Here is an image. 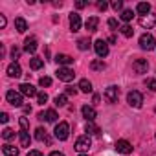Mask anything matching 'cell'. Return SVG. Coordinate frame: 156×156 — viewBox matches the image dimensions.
Returning <instances> with one entry per match:
<instances>
[{"mask_svg": "<svg viewBox=\"0 0 156 156\" xmlns=\"http://www.w3.org/2000/svg\"><path fill=\"white\" fill-rule=\"evenodd\" d=\"M55 75H57V79H61V81H64V83L73 81V77H75L73 70H72V68H68V66H59V68H57V72H55Z\"/></svg>", "mask_w": 156, "mask_h": 156, "instance_id": "cell-1", "label": "cell"}, {"mask_svg": "<svg viewBox=\"0 0 156 156\" xmlns=\"http://www.w3.org/2000/svg\"><path fill=\"white\" fill-rule=\"evenodd\" d=\"M127 103H129L130 107H134V108H141V105H143V96H141V92H138V90L129 92V94H127Z\"/></svg>", "mask_w": 156, "mask_h": 156, "instance_id": "cell-2", "label": "cell"}, {"mask_svg": "<svg viewBox=\"0 0 156 156\" xmlns=\"http://www.w3.org/2000/svg\"><path fill=\"white\" fill-rule=\"evenodd\" d=\"M53 134H55V138H57V140H61V141L68 140V136H70V125H68L66 121H61V123L55 127Z\"/></svg>", "mask_w": 156, "mask_h": 156, "instance_id": "cell-3", "label": "cell"}, {"mask_svg": "<svg viewBox=\"0 0 156 156\" xmlns=\"http://www.w3.org/2000/svg\"><path fill=\"white\" fill-rule=\"evenodd\" d=\"M92 147V140H90V136L87 134V136H81V138H77V141H75V151L79 152V154H83L85 151H88Z\"/></svg>", "mask_w": 156, "mask_h": 156, "instance_id": "cell-4", "label": "cell"}, {"mask_svg": "<svg viewBox=\"0 0 156 156\" xmlns=\"http://www.w3.org/2000/svg\"><path fill=\"white\" fill-rule=\"evenodd\" d=\"M140 48L141 50H152V48H156V41H154V37L151 35V33H143L141 37H140Z\"/></svg>", "mask_w": 156, "mask_h": 156, "instance_id": "cell-5", "label": "cell"}, {"mask_svg": "<svg viewBox=\"0 0 156 156\" xmlns=\"http://www.w3.org/2000/svg\"><path fill=\"white\" fill-rule=\"evenodd\" d=\"M94 50H96L98 57H101V59L108 55V44H107L103 39H98V41L94 42Z\"/></svg>", "mask_w": 156, "mask_h": 156, "instance_id": "cell-6", "label": "cell"}, {"mask_svg": "<svg viewBox=\"0 0 156 156\" xmlns=\"http://www.w3.org/2000/svg\"><path fill=\"white\" fill-rule=\"evenodd\" d=\"M6 99H8V103L13 105V107H22V94H20V92L9 90V92L6 94Z\"/></svg>", "mask_w": 156, "mask_h": 156, "instance_id": "cell-7", "label": "cell"}, {"mask_svg": "<svg viewBox=\"0 0 156 156\" xmlns=\"http://www.w3.org/2000/svg\"><path fill=\"white\" fill-rule=\"evenodd\" d=\"M105 99L108 101V103H118V99H119V88L118 87H108L107 90H105Z\"/></svg>", "mask_w": 156, "mask_h": 156, "instance_id": "cell-8", "label": "cell"}, {"mask_svg": "<svg viewBox=\"0 0 156 156\" xmlns=\"http://www.w3.org/2000/svg\"><path fill=\"white\" fill-rule=\"evenodd\" d=\"M132 70H134V73H147V70H149L147 59H136L132 62Z\"/></svg>", "mask_w": 156, "mask_h": 156, "instance_id": "cell-9", "label": "cell"}, {"mask_svg": "<svg viewBox=\"0 0 156 156\" xmlns=\"http://www.w3.org/2000/svg\"><path fill=\"white\" fill-rule=\"evenodd\" d=\"M154 24H156V15L149 13V15H145V17H140V26H141V28L151 30Z\"/></svg>", "mask_w": 156, "mask_h": 156, "instance_id": "cell-10", "label": "cell"}, {"mask_svg": "<svg viewBox=\"0 0 156 156\" xmlns=\"http://www.w3.org/2000/svg\"><path fill=\"white\" fill-rule=\"evenodd\" d=\"M116 151L119 154H130L132 152V145L127 141V140H118L116 141Z\"/></svg>", "mask_w": 156, "mask_h": 156, "instance_id": "cell-11", "label": "cell"}, {"mask_svg": "<svg viewBox=\"0 0 156 156\" xmlns=\"http://www.w3.org/2000/svg\"><path fill=\"white\" fill-rule=\"evenodd\" d=\"M24 51H28V53H35L37 51V37H28L26 41H24Z\"/></svg>", "mask_w": 156, "mask_h": 156, "instance_id": "cell-12", "label": "cell"}, {"mask_svg": "<svg viewBox=\"0 0 156 156\" xmlns=\"http://www.w3.org/2000/svg\"><path fill=\"white\" fill-rule=\"evenodd\" d=\"M19 88H20V94H22V96H28V98H35V96H39L37 90H35V87L30 85V83H22Z\"/></svg>", "mask_w": 156, "mask_h": 156, "instance_id": "cell-13", "label": "cell"}, {"mask_svg": "<svg viewBox=\"0 0 156 156\" xmlns=\"http://www.w3.org/2000/svg\"><path fill=\"white\" fill-rule=\"evenodd\" d=\"M70 30L72 31H79L81 30V17L77 13H70Z\"/></svg>", "mask_w": 156, "mask_h": 156, "instance_id": "cell-14", "label": "cell"}, {"mask_svg": "<svg viewBox=\"0 0 156 156\" xmlns=\"http://www.w3.org/2000/svg\"><path fill=\"white\" fill-rule=\"evenodd\" d=\"M8 75H9V77H20V75H22L20 64H19V62H11V64L8 66Z\"/></svg>", "mask_w": 156, "mask_h": 156, "instance_id": "cell-15", "label": "cell"}, {"mask_svg": "<svg viewBox=\"0 0 156 156\" xmlns=\"http://www.w3.org/2000/svg\"><path fill=\"white\" fill-rule=\"evenodd\" d=\"M81 112H83V116L87 118V121H94V119H96V116H98L96 108H94V107H88V105H85V107L81 108Z\"/></svg>", "mask_w": 156, "mask_h": 156, "instance_id": "cell-16", "label": "cell"}, {"mask_svg": "<svg viewBox=\"0 0 156 156\" xmlns=\"http://www.w3.org/2000/svg\"><path fill=\"white\" fill-rule=\"evenodd\" d=\"M57 118H59V116H57V112H55V110H51V108H50V110H44V112H41V114H39V119H46V121H50V123L57 121Z\"/></svg>", "mask_w": 156, "mask_h": 156, "instance_id": "cell-17", "label": "cell"}, {"mask_svg": "<svg viewBox=\"0 0 156 156\" xmlns=\"http://www.w3.org/2000/svg\"><path fill=\"white\" fill-rule=\"evenodd\" d=\"M55 62H57L59 66H68V64L73 62V59H72L70 55H66V53H59V55H55Z\"/></svg>", "mask_w": 156, "mask_h": 156, "instance_id": "cell-18", "label": "cell"}, {"mask_svg": "<svg viewBox=\"0 0 156 156\" xmlns=\"http://www.w3.org/2000/svg\"><path fill=\"white\" fill-rule=\"evenodd\" d=\"M98 24H99V19H98V17H90V19L85 22V26H87L88 33H94V31H98Z\"/></svg>", "mask_w": 156, "mask_h": 156, "instance_id": "cell-19", "label": "cell"}, {"mask_svg": "<svg viewBox=\"0 0 156 156\" xmlns=\"http://www.w3.org/2000/svg\"><path fill=\"white\" fill-rule=\"evenodd\" d=\"M136 11H138L141 17H145V15L151 13V4H149V2H140V4L136 6Z\"/></svg>", "mask_w": 156, "mask_h": 156, "instance_id": "cell-20", "label": "cell"}, {"mask_svg": "<svg viewBox=\"0 0 156 156\" xmlns=\"http://www.w3.org/2000/svg\"><path fill=\"white\" fill-rule=\"evenodd\" d=\"M15 28H17L19 33H24V31L28 30V22H26L22 17H17V19H15Z\"/></svg>", "mask_w": 156, "mask_h": 156, "instance_id": "cell-21", "label": "cell"}, {"mask_svg": "<svg viewBox=\"0 0 156 156\" xmlns=\"http://www.w3.org/2000/svg\"><path fill=\"white\" fill-rule=\"evenodd\" d=\"M19 140H20V145H22V147H30V143H31L30 132H26V130H20V132H19Z\"/></svg>", "mask_w": 156, "mask_h": 156, "instance_id": "cell-22", "label": "cell"}, {"mask_svg": "<svg viewBox=\"0 0 156 156\" xmlns=\"http://www.w3.org/2000/svg\"><path fill=\"white\" fill-rule=\"evenodd\" d=\"M42 66H44V61L41 57H31L30 59V68L31 70H41Z\"/></svg>", "mask_w": 156, "mask_h": 156, "instance_id": "cell-23", "label": "cell"}, {"mask_svg": "<svg viewBox=\"0 0 156 156\" xmlns=\"http://www.w3.org/2000/svg\"><path fill=\"white\" fill-rule=\"evenodd\" d=\"M2 152H4V156H19V149L13 145H8V143L2 147Z\"/></svg>", "mask_w": 156, "mask_h": 156, "instance_id": "cell-24", "label": "cell"}, {"mask_svg": "<svg viewBox=\"0 0 156 156\" xmlns=\"http://www.w3.org/2000/svg\"><path fill=\"white\" fill-rule=\"evenodd\" d=\"M79 90L85 92V94H90V92H92V83H90L88 79H81V81H79Z\"/></svg>", "mask_w": 156, "mask_h": 156, "instance_id": "cell-25", "label": "cell"}, {"mask_svg": "<svg viewBox=\"0 0 156 156\" xmlns=\"http://www.w3.org/2000/svg\"><path fill=\"white\" fill-rule=\"evenodd\" d=\"M35 138H37L39 141H46V143H50V138H48V134H46L44 129H37V130H35Z\"/></svg>", "mask_w": 156, "mask_h": 156, "instance_id": "cell-26", "label": "cell"}, {"mask_svg": "<svg viewBox=\"0 0 156 156\" xmlns=\"http://www.w3.org/2000/svg\"><path fill=\"white\" fill-rule=\"evenodd\" d=\"M92 46V42H90V39H79L77 41V48H79L81 51H85V50H88Z\"/></svg>", "mask_w": 156, "mask_h": 156, "instance_id": "cell-27", "label": "cell"}, {"mask_svg": "<svg viewBox=\"0 0 156 156\" xmlns=\"http://www.w3.org/2000/svg\"><path fill=\"white\" fill-rule=\"evenodd\" d=\"M85 130L88 132V136H90V134H96V136H99V132H101V130H99V127H96L92 121H88V123H87V129H85Z\"/></svg>", "mask_w": 156, "mask_h": 156, "instance_id": "cell-28", "label": "cell"}, {"mask_svg": "<svg viewBox=\"0 0 156 156\" xmlns=\"http://www.w3.org/2000/svg\"><path fill=\"white\" fill-rule=\"evenodd\" d=\"M119 17H121V20H123V22H130V20H132V17H134V13H132V9H123Z\"/></svg>", "mask_w": 156, "mask_h": 156, "instance_id": "cell-29", "label": "cell"}, {"mask_svg": "<svg viewBox=\"0 0 156 156\" xmlns=\"http://www.w3.org/2000/svg\"><path fill=\"white\" fill-rule=\"evenodd\" d=\"M105 66H107V64L103 62V59H96V61L90 62V68H92V70H105Z\"/></svg>", "mask_w": 156, "mask_h": 156, "instance_id": "cell-30", "label": "cell"}, {"mask_svg": "<svg viewBox=\"0 0 156 156\" xmlns=\"http://www.w3.org/2000/svg\"><path fill=\"white\" fill-rule=\"evenodd\" d=\"M119 31H121V35H123V37H132V33H134V30H132L129 24H123V26L119 28Z\"/></svg>", "mask_w": 156, "mask_h": 156, "instance_id": "cell-31", "label": "cell"}, {"mask_svg": "<svg viewBox=\"0 0 156 156\" xmlns=\"http://www.w3.org/2000/svg\"><path fill=\"white\" fill-rule=\"evenodd\" d=\"M19 123H20V129H22V130L30 132V123H28V118H24V116H22V118L19 119Z\"/></svg>", "mask_w": 156, "mask_h": 156, "instance_id": "cell-32", "label": "cell"}, {"mask_svg": "<svg viewBox=\"0 0 156 156\" xmlns=\"http://www.w3.org/2000/svg\"><path fill=\"white\" fill-rule=\"evenodd\" d=\"M13 136H15V132H13L11 129H4V130H2V138H4V140H11Z\"/></svg>", "mask_w": 156, "mask_h": 156, "instance_id": "cell-33", "label": "cell"}, {"mask_svg": "<svg viewBox=\"0 0 156 156\" xmlns=\"http://www.w3.org/2000/svg\"><path fill=\"white\" fill-rule=\"evenodd\" d=\"M37 101H39V105H44V103L48 101V94H46V92H41V94L37 96Z\"/></svg>", "mask_w": 156, "mask_h": 156, "instance_id": "cell-34", "label": "cell"}, {"mask_svg": "<svg viewBox=\"0 0 156 156\" xmlns=\"http://www.w3.org/2000/svg\"><path fill=\"white\" fill-rule=\"evenodd\" d=\"M55 105L57 107H64L66 105V96H57L55 98Z\"/></svg>", "mask_w": 156, "mask_h": 156, "instance_id": "cell-35", "label": "cell"}, {"mask_svg": "<svg viewBox=\"0 0 156 156\" xmlns=\"http://www.w3.org/2000/svg\"><path fill=\"white\" fill-rule=\"evenodd\" d=\"M145 85H147V88H149V90L156 92V79H147V81H145Z\"/></svg>", "mask_w": 156, "mask_h": 156, "instance_id": "cell-36", "label": "cell"}, {"mask_svg": "<svg viewBox=\"0 0 156 156\" xmlns=\"http://www.w3.org/2000/svg\"><path fill=\"white\" fill-rule=\"evenodd\" d=\"M39 85H41V87H50V85H51V79H50V77H41V79H39Z\"/></svg>", "mask_w": 156, "mask_h": 156, "instance_id": "cell-37", "label": "cell"}, {"mask_svg": "<svg viewBox=\"0 0 156 156\" xmlns=\"http://www.w3.org/2000/svg\"><path fill=\"white\" fill-rule=\"evenodd\" d=\"M19 57H20V50H19V48H13V50H11V59H13V62H17Z\"/></svg>", "mask_w": 156, "mask_h": 156, "instance_id": "cell-38", "label": "cell"}, {"mask_svg": "<svg viewBox=\"0 0 156 156\" xmlns=\"http://www.w3.org/2000/svg\"><path fill=\"white\" fill-rule=\"evenodd\" d=\"M112 8H114L116 11H119V9L123 8V2H121V0H114V2H112Z\"/></svg>", "mask_w": 156, "mask_h": 156, "instance_id": "cell-39", "label": "cell"}, {"mask_svg": "<svg viewBox=\"0 0 156 156\" xmlns=\"http://www.w3.org/2000/svg\"><path fill=\"white\" fill-rule=\"evenodd\" d=\"M108 28H112V30L118 28V20L116 19H108Z\"/></svg>", "mask_w": 156, "mask_h": 156, "instance_id": "cell-40", "label": "cell"}, {"mask_svg": "<svg viewBox=\"0 0 156 156\" xmlns=\"http://www.w3.org/2000/svg\"><path fill=\"white\" fill-rule=\"evenodd\" d=\"M8 119H9V116H8L6 112H2V114H0V121H2V123H8Z\"/></svg>", "mask_w": 156, "mask_h": 156, "instance_id": "cell-41", "label": "cell"}, {"mask_svg": "<svg viewBox=\"0 0 156 156\" xmlns=\"http://www.w3.org/2000/svg\"><path fill=\"white\" fill-rule=\"evenodd\" d=\"M85 6H87V2H83V0H79V2H75V8H77V9H83Z\"/></svg>", "mask_w": 156, "mask_h": 156, "instance_id": "cell-42", "label": "cell"}, {"mask_svg": "<svg viewBox=\"0 0 156 156\" xmlns=\"http://www.w3.org/2000/svg\"><path fill=\"white\" fill-rule=\"evenodd\" d=\"M98 8H99L101 11H105V9L108 8V4H107V2H98Z\"/></svg>", "mask_w": 156, "mask_h": 156, "instance_id": "cell-43", "label": "cell"}, {"mask_svg": "<svg viewBox=\"0 0 156 156\" xmlns=\"http://www.w3.org/2000/svg\"><path fill=\"white\" fill-rule=\"evenodd\" d=\"M28 156H42V152H41V151H30Z\"/></svg>", "mask_w": 156, "mask_h": 156, "instance_id": "cell-44", "label": "cell"}, {"mask_svg": "<svg viewBox=\"0 0 156 156\" xmlns=\"http://www.w3.org/2000/svg\"><path fill=\"white\" fill-rule=\"evenodd\" d=\"M0 28H6V17L0 15Z\"/></svg>", "mask_w": 156, "mask_h": 156, "instance_id": "cell-45", "label": "cell"}, {"mask_svg": "<svg viewBox=\"0 0 156 156\" xmlns=\"http://www.w3.org/2000/svg\"><path fill=\"white\" fill-rule=\"evenodd\" d=\"M66 94H68V96H75L77 90H75V88H66Z\"/></svg>", "mask_w": 156, "mask_h": 156, "instance_id": "cell-46", "label": "cell"}, {"mask_svg": "<svg viewBox=\"0 0 156 156\" xmlns=\"http://www.w3.org/2000/svg\"><path fill=\"white\" fill-rule=\"evenodd\" d=\"M50 156H64V154H62V152H59V151H53Z\"/></svg>", "mask_w": 156, "mask_h": 156, "instance_id": "cell-47", "label": "cell"}, {"mask_svg": "<svg viewBox=\"0 0 156 156\" xmlns=\"http://www.w3.org/2000/svg\"><path fill=\"white\" fill-rule=\"evenodd\" d=\"M79 156H88V154H85V152H83V154H79Z\"/></svg>", "mask_w": 156, "mask_h": 156, "instance_id": "cell-48", "label": "cell"}, {"mask_svg": "<svg viewBox=\"0 0 156 156\" xmlns=\"http://www.w3.org/2000/svg\"><path fill=\"white\" fill-rule=\"evenodd\" d=\"M154 112H156V107H154Z\"/></svg>", "mask_w": 156, "mask_h": 156, "instance_id": "cell-49", "label": "cell"}]
</instances>
